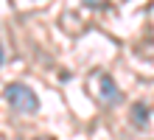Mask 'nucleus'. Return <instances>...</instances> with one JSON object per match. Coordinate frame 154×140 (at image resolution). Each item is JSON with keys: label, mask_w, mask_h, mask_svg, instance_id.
<instances>
[{"label": "nucleus", "mask_w": 154, "mask_h": 140, "mask_svg": "<svg viewBox=\"0 0 154 140\" xmlns=\"http://www.w3.org/2000/svg\"><path fill=\"white\" fill-rule=\"evenodd\" d=\"M98 98L104 104H118L121 101V90H118V84H115V79L109 73H101L98 76Z\"/></svg>", "instance_id": "f03ea898"}, {"label": "nucleus", "mask_w": 154, "mask_h": 140, "mask_svg": "<svg viewBox=\"0 0 154 140\" xmlns=\"http://www.w3.org/2000/svg\"><path fill=\"white\" fill-rule=\"evenodd\" d=\"M3 95L8 101V107H11L14 112H20V115H34V112L39 109V98L34 95V90L28 87V84L11 81V84H6Z\"/></svg>", "instance_id": "f257e3e1"}, {"label": "nucleus", "mask_w": 154, "mask_h": 140, "mask_svg": "<svg viewBox=\"0 0 154 140\" xmlns=\"http://www.w3.org/2000/svg\"><path fill=\"white\" fill-rule=\"evenodd\" d=\"M132 120H134V126H146L149 123V107L143 104V101L132 104Z\"/></svg>", "instance_id": "7ed1b4c3"}]
</instances>
